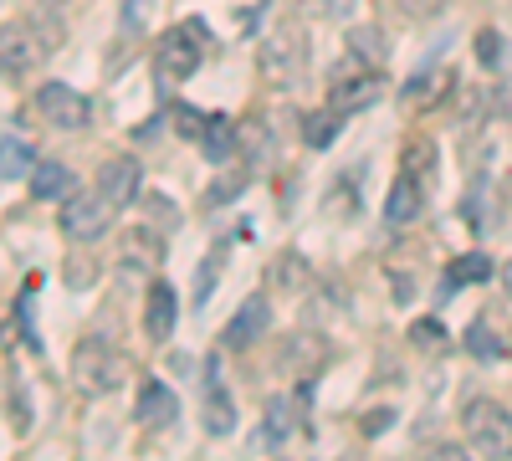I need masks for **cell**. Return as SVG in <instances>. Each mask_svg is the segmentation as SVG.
<instances>
[{
	"label": "cell",
	"instance_id": "1",
	"mask_svg": "<svg viewBox=\"0 0 512 461\" xmlns=\"http://www.w3.org/2000/svg\"><path fill=\"white\" fill-rule=\"evenodd\" d=\"M123 374H128V364L103 333H88V339L72 349V385L82 395H113L123 385Z\"/></svg>",
	"mask_w": 512,
	"mask_h": 461
},
{
	"label": "cell",
	"instance_id": "2",
	"mask_svg": "<svg viewBox=\"0 0 512 461\" xmlns=\"http://www.w3.org/2000/svg\"><path fill=\"white\" fill-rule=\"evenodd\" d=\"M200 36H205L200 21L175 26V31L159 36V47H154V82H159V93H175L180 82L195 77V67H200V47H195V41Z\"/></svg>",
	"mask_w": 512,
	"mask_h": 461
},
{
	"label": "cell",
	"instance_id": "3",
	"mask_svg": "<svg viewBox=\"0 0 512 461\" xmlns=\"http://www.w3.org/2000/svg\"><path fill=\"white\" fill-rule=\"evenodd\" d=\"M461 431L477 456H512V415L497 400H466Z\"/></svg>",
	"mask_w": 512,
	"mask_h": 461
},
{
	"label": "cell",
	"instance_id": "4",
	"mask_svg": "<svg viewBox=\"0 0 512 461\" xmlns=\"http://www.w3.org/2000/svg\"><path fill=\"white\" fill-rule=\"evenodd\" d=\"M113 211H118V205H113L103 190H98V195H67V200H62V231H67L72 241H93V236L108 231Z\"/></svg>",
	"mask_w": 512,
	"mask_h": 461
},
{
	"label": "cell",
	"instance_id": "5",
	"mask_svg": "<svg viewBox=\"0 0 512 461\" xmlns=\"http://www.w3.org/2000/svg\"><path fill=\"white\" fill-rule=\"evenodd\" d=\"M36 108L41 118L52 123V129H88V98H82L77 88H67V82H47V88H36Z\"/></svg>",
	"mask_w": 512,
	"mask_h": 461
},
{
	"label": "cell",
	"instance_id": "6",
	"mask_svg": "<svg viewBox=\"0 0 512 461\" xmlns=\"http://www.w3.org/2000/svg\"><path fill=\"white\" fill-rule=\"evenodd\" d=\"M308 62V47H303V26H277L267 36V47H262V67L267 77H297V67Z\"/></svg>",
	"mask_w": 512,
	"mask_h": 461
},
{
	"label": "cell",
	"instance_id": "7",
	"mask_svg": "<svg viewBox=\"0 0 512 461\" xmlns=\"http://www.w3.org/2000/svg\"><path fill=\"white\" fill-rule=\"evenodd\" d=\"M175 318H180L175 287H169V282H149V292H144V333H149V344H169Z\"/></svg>",
	"mask_w": 512,
	"mask_h": 461
},
{
	"label": "cell",
	"instance_id": "8",
	"mask_svg": "<svg viewBox=\"0 0 512 461\" xmlns=\"http://www.w3.org/2000/svg\"><path fill=\"white\" fill-rule=\"evenodd\" d=\"M267 323H272L267 298H262V292H251V298L236 308V318L226 323V349H251V344L267 333Z\"/></svg>",
	"mask_w": 512,
	"mask_h": 461
},
{
	"label": "cell",
	"instance_id": "9",
	"mask_svg": "<svg viewBox=\"0 0 512 461\" xmlns=\"http://www.w3.org/2000/svg\"><path fill=\"white\" fill-rule=\"evenodd\" d=\"M420 211H425V185H420V175L405 170L390 185V195H384V221H390V226H410V221H420Z\"/></svg>",
	"mask_w": 512,
	"mask_h": 461
},
{
	"label": "cell",
	"instance_id": "10",
	"mask_svg": "<svg viewBox=\"0 0 512 461\" xmlns=\"http://www.w3.org/2000/svg\"><path fill=\"white\" fill-rule=\"evenodd\" d=\"M384 98V82L374 77V72H364V77H333V93H328V103L338 108V113H364V108H374Z\"/></svg>",
	"mask_w": 512,
	"mask_h": 461
},
{
	"label": "cell",
	"instance_id": "11",
	"mask_svg": "<svg viewBox=\"0 0 512 461\" xmlns=\"http://www.w3.org/2000/svg\"><path fill=\"white\" fill-rule=\"evenodd\" d=\"M139 180H144V170H139L134 159H108L103 170H98V190L113 205H134L139 200Z\"/></svg>",
	"mask_w": 512,
	"mask_h": 461
},
{
	"label": "cell",
	"instance_id": "12",
	"mask_svg": "<svg viewBox=\"0 0 512 461\" xmlns=\"http://www.w3.org/2000/svg\"><path fill=\"white\" fill-rule=\"evenodd\" d=\"M134 415H139L144 426H169V421H175V415H180V395L169 390V385H159V380H144Z\"/></svg>",
	"mask_w": 512,
	"mask_h": 461
},
{
	"label": "cell",
	"instance_id": "13",
	"mask_svg": "<svg viewBox=\"0 0 512 461\" xmlns=\"http://www.w3.org/2000/svg\"><path fill=\"white\" fill-rule=\"evenodd\" d=\"M292 431H297V400L292 395H272L267 415H262V436H256V441H262V446H282Z\"/></svg>",
	"mask_w": 512,
	"mask_h": 461
},
{
	"label": "cell",
	"instance_id": "14",
	"mask_svg": "<svg viewBox=\"0 0 512 461\" xmlns=\"http://www.w3.org/2000/svg\"><path fill=\"white\" fill-rule=\"evenodd\" d=\"M16 129H21V123L11 118V123H6V139H0V175H6L11 185H16L21 175H26V180L36 175V159H31V149L21 144V134H16Z\"/></svg>",
	"mask_w": 512,
	"mask_h": 461
},
{
	"label": "cell",
	"instance_id": "15",
	"mask_svg": "<svg viewBox=\"0 0 512 461\" xmlns=\"http://www.w3.org/2000/svg\"><path fill=\"white\" fill-rule=\"evenodd\" d=\"M205 431H210V436H231V431H236V405H231V395L221 390L216 374L205 380Z\"/></svg>",
	"mask_w": 512,
	"mask_h": 461
},
{
	"label": "cell",
	"instance_id": "16",
	"mask_svg": "<svg viewBox=\"0 0 512 461\" xmlns=\"http://www.w3.org/2000/svg\"><path fill=\"white\" fill-rule=\"evenodd\" d=\"M0 41H6V82H16L31 62H41V52H47V47H36L31 31H16V26H6V36H0Z\"/></svg>",
	"mask_w": 512,
	"mask_h": 461
},
{
	"label": "cell",
	"instance_id": "17",
	"mask_svg": "<svg viewBox=\"0 0 512 461\" xmlns=\"http://www.w3.org/2000/svg\"><path fill=\"white\" fill-rule=\"evenodd\" d=\"M236 139H241V129H236V123H231L226 113H216V118L205 123L200 149H205V159H210V164H226V159L236 154Z\"/></svg>",
	"mask_w": 512,
	"mask_h": 461
},
{
	"label": "cell",
	"instance_id": "18",
	"mask_svg": "<svg viewBox=\"0 0 512 461\" xmlns=\"http://www.w3.org/2000/svg\"><path fill=\"white\" fill-rule=\"evenodd\" d=\"M31 195H36V200H67V195H77V180H72L67 164H36Z\"/></svg>",
	"mask_w": 512,
	"mask_h": 461
},
{
	"label": "cell",
	"instance_id": "19",
	"mask_svg": "<svg viewBox=\"0 0 512 461\" xmlns=\"http://www.w3.org/2000/svg\"><path fill=\"white\" fill-rule=\"evenodd\" d=\"M313 272H308V257L303 251H277V262H272V287L277 292H308Z\"/></svg>",
	"mask_w": 512,
	"mask_h": 461
},
{
	"label": "cell",
	"instance_id": "20",
	"mask_svg": "<svg viewBox=\"0 0 512 461\" xmlns=\"http://www.w3.org/2000/svg\"><path fill=\"white\" fill-rule=\"evenodd\" d=\"M487 277H492V257H487V251L456 257L451 272H446V282H441V298H456V287H461V282H487Z\"/></svg>",
	"mask_w": 512,
	"mask_h": 461
},
{
	"label": "cell",
	"instance_id": "21",
	"mask_svg": "<svg viewBox=\"0 0 512 461\" xmlns=\"http://www.w3.org/2000/svg\"><path fill=\"white\" fill-rule=\"evenodd\" d=\"M338 123H344V113H338L333 103L318 108V113H308V118H303V144H308V149H328V144L338 139Z\"/></svg>",
	"mask_w": 512,
	"mask_h": 461
},
{
	"label": "cell",
	"instance_id": "22",
	"mask_svg": "<svg viewBox=\"0 0 512 461\" xmlns=\"http://www.w3.org/2000/svg\"><path fill=\"white\" fill-rule=\"evenodd\" d=\"M349 52H354L364 67H379L384 57H390V47H384V31H379V26H349Z\"/></svg>",
	"mask_w": 512,
	"mask_h": 461
},
{
	"label": "cell",
	"instance_id": "23",
	"mask_svg": "<svg viewBox=\"0 0 512 461\" xmlns=\"http://www.w3.org/2000/svg\"><path fill=\"white\" fill-rule=\"evenodd\" d=\"M221 267H226V241H221V246H210V257H205V262H200V272H195V308H205L210 298H216Z\"/></svg>",
	"mask_w": 512,
	"mask_h": 461
},
{
	"label": "cell",
	"instance_id": "24",
	"mask_svg": "<svg viewBox=\"0 0 512 461\" xmlns=\"http://www.w3.org/2000/svg\"><path fill=\"white\" fill-rule=\"evenodd\" d=\"M323 354H328V349H323L318 339H308V333H297V339H292V349H287V369H292V374H303L297 364H308V374H313V369L323 364Z\"/></svg>",
	"mask_w": 512,
	"mask_h": 461
},
{
	"label": "cell",
	"instance_id": "25",
	"mask_svg": "<svg viewBox=\"0 0 512 461\" xmlns=\"http://www.w3.org/2000/svg\"><path fill=\"white\" fill-rule=\"evenodd\" d=\"M466 349H472L477 359H497V354H507V344L497 339L487 323H472V328H466Z\"/></svg>",
	"mask_w": 512,
	"mask_h": 461
},
{
	"label": "cell",
	"instance_id": "26",
	"mask_svg": "<svg viewBox=\"0 0 512 461\" xmlns=\"http://www.w3.org/2000/svg\"><path fill=\"white\" fill-rule=\"evenodd\" d=\"M6 426H11V436H26L31 431V400L16 385H6Z\"/></svg>",
	"mask_w": 512,
	"mask_h": 461
},
{
	"label": "cell",
	"instance_id": "27",
	"mask_svg": "<svg viewBox=\"0 0 512 461\" xmlns=\"http://www.w3.org/2000/svg\"><path fill=\"white\" fill-rule=\"evenodd\" d=\"M410 344H415V349H431V354L446 349V328H441V318H415V323H410Z\"/></svg>",
	"mask_w": 512,
	"mask_h": 461
},
{
	"label": "cell",
	"instance_id": "28",
	"mask_svg": "<svg viewBox=\"0 0 512 461\" xmlns=\"http://www.w3.org/2000/svg\"><path fill=\"white\" fill-rule=\"evenodd\" d=\"M425 164H436V144H431V139H410V144H405V154H400V170L420 175Z\"/></svg>",
	"mask_w": 512,
	"mask_h": 461
},
{
	"label": "cell",
	"instance_id": "29",
	"mask_svg": "<svg viewBox=\"0 0 512 461\" xmlns=\"http://www.w3.org/2000/svg\"><path fill=\"white\" fill-rule=\"evenodd\" d=\"M477 62L482 67H502V31H492V26L477 31Z\"/></svg>",
	"mask_w": 512,
	"mask_h": 461
},
{
	"label": "cell",
	"instance_id": "30",
	"mask_svg": "<svg viewBox=\"0 0 512 461\" xmlns=\"http://www.w3.org/2000/svg\"><path fill=\"white\" fill-rule=\"evenodd\" d=\"M175 123H180V134H185V139H195V144H200L210 118H205V113H195V108H180V113H175Z\"/></svg>",
	"mask_w": 512,
	"mask_h": 461
},
{
	"label": "cell",
	"instance_id": "31",
	"mask_svg": "<svg viewBox=\"0 0 512 461\" xmlns=\"http://www.w3.org/2000/svg\"><path fill=\"white\" fill-rule=\"evenodd\" d=\"M149 16V0H123V31H139Z\"/></svg>",
	"mask_w": 512,
	"mask_h": 461
},
{
	"label": "cell",
	"instance_id": "32",
	"mask_svg": "<svg viewBox=\"0 0 512 461\" xmlns=\"http://www.w3.org/2000/svg\"><path fill=\"white\" fill-rule=\"evenodd\" d=\"M241 185H246V180H216V185H210V205H221V200L241 195Z\"/></svg>",
	"mask_w": 512,
	"mask_h": 461
},
{
	"label": "cell",
	"instance_id": "33",
	"mask_svg": "<svg viewBox=\"0 0 512 461\" xmlns=\"http://www.w3.org/2000/svg\"><path fill=\"white\" fill-rule=\"evenodd\" d=\"M323 11H328L333 21H349V16L359 11V0H323Z\"/></svg>",
	"mask_w": 512,
	"mask_h": 461
},
{
	"label": "cell",
	"instance_id": "34",
	"mask_svg": "<svg viewBox=\"0 0 512 461\" xmlns=\"http://www.w3.org/2000/svg\"><path fill=\"white\" fill-rule=\"evenodd\" d=\"M67 282H72V287L82 292V287H88V282H93V267H88V262H82V257H77V262L67 267Z\"/></svg>",
	"mask_w": 512,
	"mask_h": 461
},
{
	"label": "cell",
	"instance_id": "35",
	"mask_svg": "<svg viewBox=\"0 0 512 461\" xmlns=\"http://www.w3.org/2000/svg\"><path fill=\"white\" fill-rule=\"evenodd\" d=\"M395 421V410H369V421H364V436H379L384 426Z\"/></svg>",
	"mask_w": 512,
	"mask_h": 461
},
{
	"label": "cell",
	"instance_id": "36",
	"mask_svg": "<svg viewBox=\"0 0 512 461\" xmlns=\"http://www.w3.org/2000/svg\"><path fill=\"white\" fill-rule=\"evenodd\" d=\"M425 6H436V0H405V11H425Z\"/></svg>",
	"mask_w": 512,
	"mask_h": 461
},
{
	"label": "cell",
	"instance_id": "37",
	"mask_svg": "<svg viewBox=\"0 0 512 461\" xmlns=\"http://www.w3.org/2000/svg\"><path fill=\"white\" fill-rule=\"evenodd\" d=\"M502 282H507V292H512V262H507V267H502Z\"/></svg>",
	"mask_w": 512,
	"mask_h": 461
},
{
	"label": "cell",
	"instance_id": "38",
	"mask_svg": "<svg viewBox=\"0 0 512 461\" xmlns=\"http://www.w3.org/2000/svg\"><path fill=\"white\" fill-rule=\"evenodd\" d=\"M507 354H512V339H507Z\"/></svg>",
	"mask_w": 512,
	"mask_h": 461
}]
</instances>
